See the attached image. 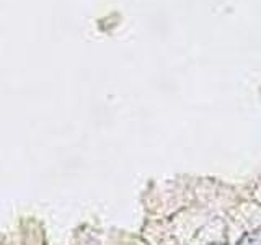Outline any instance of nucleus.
<instances>
[{"mask_svg":"<svg viewBox=\"0 0 261 245\" xmlns=\"http://www.w3.org/2000/svg\"><path fill=\"white\" fill-rule=\"evenodd\" d=\"M207 245H227V243H207Z\"/></svg>","mask_w":261,"mask_h":245,"instance_id":"nucleus-1","label":"nucleus"}]
</instances>
